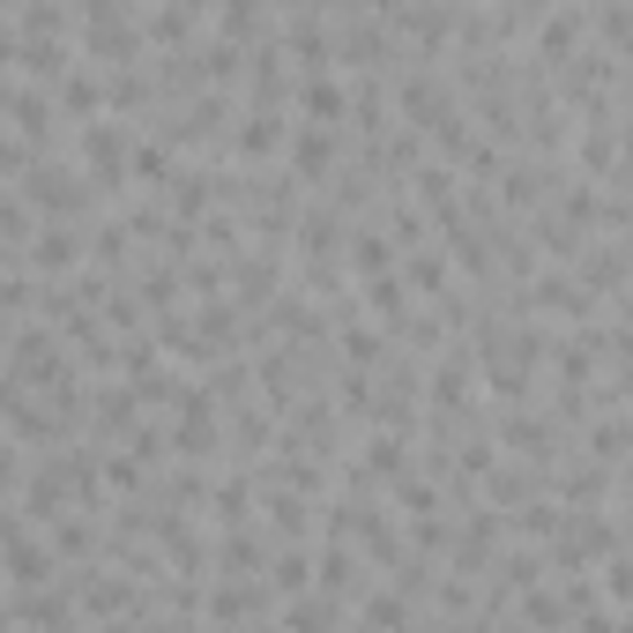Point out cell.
Masks as SVG:
<instances>
[{"label":"cell","instance_id":"cell-1","mask_svg":"<svg viewBox=\"0 0 633 633\" xmlns=\"http://www.w3.org/2000/svg\"><path fill=\"white\" fill-rule=\"evenodd\" d=\"M75 261H83V231H75V223H45V231L31 239V261H23V269L61 276V269H75Z\"/></svg>","mask_w":633,"mask_h":633}]
</instances>
